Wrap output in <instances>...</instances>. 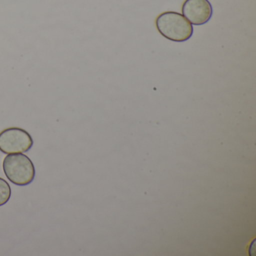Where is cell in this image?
<instances>
[{"mask_svg":"<svg viewBox=\"0 0 256 256\" xmlns=\"http://www.w3.org/2000/svg\"><path fill=\"white\" fill-rule=\"evenodd\" d=\"M157 30L162 36L175 42H184L191 38L193 26L182 14L166 12L156 20Z\"/></svg>","mask_w":256,"mask_h":256,"instance_id":"6da1fadb","label":"cell"},{"mask_svg":"<svg viewBox=\"0 0 256 256\" xmlns=\"http://www.w3.org/2000/svg\"><path fill=\"white\" fill-rule=\"evenodd\" d=\"M4 173L13 184L20 186L29 185L35 178L34 163L22 154H8L4 160Z\"/></svg>","mask_w":256,"mask_h":256,"instance_id":"7a4b0ae2","label":"cell"},{"mask_svg":"<svg viewBox=\"0 0 256 256\" xmlns=\"http://www.w3.org/2000/svg\"><path fill=\"white\" fill-rule=\"evenodd\" d=\"M34 145L30 134L23 128L12 127L0 132V150L6 154L28 152Z\"/></svg>","mask_w":256,"mask_h":256,"instance_id":"3957f363","label":"cell"},{"mask_svg":"<svg viewBox=\"0 0 256 256\" xmlns=\"http://www.w3.org/2000/svg\"><path fill=\"white\" fill-rule=\"evenodd\" d=\"M182 13L191 24L200 26L210 20L212 6L208 0H186L182 4Z\"/></svg>","mask_w":256,"mask_h":256,"instance_id":"277c9868","label":"cell"},{"mask_svg":"<svg viewBox=\"0 0 256 256\" xmlns=\"http://www.w3.org/2000/svg\"><path fill=\"white\" fill-rule=\"evenodd\" d=\"M12 190L8 182L0 178V206L6 204L11 197Z\"/></svg>","mask_w":256,"mask_h":256,"instance_id":"5b68a950","label":"cell"}]
</instances>
